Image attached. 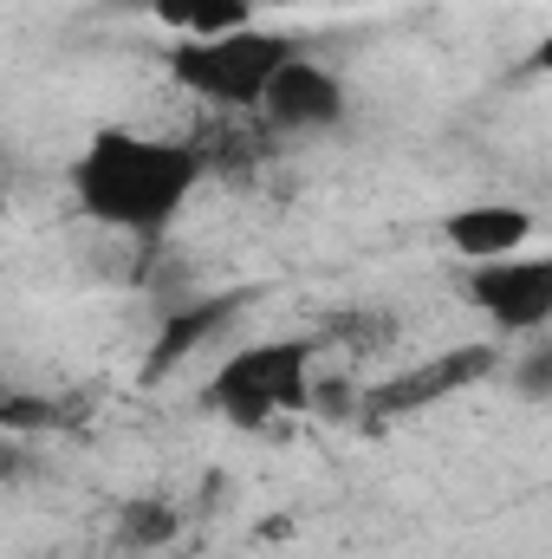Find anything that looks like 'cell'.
Wrapping results in <instances>:
<instances>
[{"instance_id":"ba28073f","label":"cell","mask_w":552,"mask_h":559,"mask_svg":"<svg viewBox=\"0 0 552 559\" xmlns=\"http://www.w3.org/2000/svg\"><path fill=\"white\" fill-rule=\"evenodd\" d=\"M241 312V293H221V299H195L189 312H176L169 325H163V338H156V352H149V378H163V371H176L195 345H208L228 319Z\"/></svg>"},{"instance_id":"5b68a950","label":"cell","mask_w":552,"mask_h":559,"mask_svg":"<svg viewBox=\"0 0 552 559\" xmlns=\"http://www.w3.org/2000/svg\"><path fill=\"white\" fill-rule=\"evenodd\" d=\"M468 306L501 332V338H533L552 325V261L547 254H501V261H475L461 274Z\"/></svg>"},{"instance_id":"30bf717a","label":"cell","mask_w":552,"mask_h":559,"mask_svg":"<svg viewBox=\"0 0 552 559\" xmlns=\"http://www.w3.org/2000/svg\"><path fill=\"white\" fill-rule=\"evenodd\" d=\"M118 540H124V547H137V554L169 547V540H176V501H156V495L131 501V508H124V521H118Z\"/></svg>"},{"instance_id":"3957f363","label":"cell","mask_w":552,"mask_h":559,"mask_svg":"<svg viewBox=\"0 0 552 559\" xmlns=\"http://www.w3.org/2000/svg\"><path fill=\"white\" fill-rule=\"evenodd\" d=\"M319 332H279V338H248L235 345L215 378H208V404L235 429H274L279 417H305L312 411V365H319Z\"/></svg>"},{"instance_id":"52a82bcc","label":"cell","mask_w":552,"mask_h":559,"mask_svg":"<svg viewBox=\"0 0 552 559\" xmlns=\"http://www.w3.org/2000/svg\"><path fill=\"white\" fill-rule=\"evenodd\" d=\"M533 209H520V202H468V209H455L448 222H442V241L475 267V261H501V254H520L527 241H533Z\"/></svg>"},{"instance_id":"8992f818","label":"cell","mask_w":552,"mask_h":559,"mask_svg":"<svg viewBox=\"0 0 552 559\" xmlns=\"http://www.w3.org/2000/svg\"><path fill=\"white\" fill-rule=\"evenodd\" d=\"M254 118H267L279 131H325V124L345 118V85H338V72H325L319 59L299 52L292 66L274 72V85H267V98H261Z\"/></svg>"},{"instance_id":"277c9868","label":"cell","mask_w":552,"mask_h":559,"mask_svg":"<svg viewBox=\"0 0 552 559\" xmlns=\"http://www.w3.org/2000/svg\"><path fill=\"white\" fill-rule=\"evenodd\" d=\"M494 371H501V345H494V338L448 345V352H435V358H416V365H404L397 378L371 384V391H364V404H358V423H364L371 436H384L391 423L422 417V411H435V404H448V397H461V391L488 384Z\"/></svg>"},{"instance_id":"9c48e42d","label":"cell","mask_w":552,"mask_h":559,"mask_svg":"<svg viewBox=\"0 0 552 559\" xmlns=\"http://www.w3.org/2000/svg\"><path fill=\"white\" fill-rule=\"evenodd\" d=\"M143 13L169 39H208V33H228V26L261 20V0H143Z\"/></svg>"},{"instance_id":"6da1fadb","label":"cell","mask_w":552,"mask_h":559,"mask_svg":"<svg viewBox=\"0 0 552 559\" xmlns=\"http://www.w3.org/2000/svg\"><path fill=\"white\" fill-rule=\"evenodd\" d=\"M208 176V150L163 131H131V124H98L79 143L65 182L85 222L131 235V241H163L176 215L195 202Z\"/></svg>"},{"instance_id":"7a4b0ae2","label":"cell","mask_w":552,"mask_h":559,"mask_svg":"<svg viewBox=\"0 0 552 559\" xmlns=\"http://www.w3.org/2000/svg\"><path fill=\"white\" fill-rule=\"evenodd\" d=\"M305 46L267 26V20H248V26H228V33H208V39H176L169 46V79L202 98L208 111H235V118H254L267 85H274L279 66H292Z\"/></svg>"},{"instance_id":"8fae6325","label":"cell","mask_w":552,"mask_h":559,"mask_svg":"<svg viewBox=\"0 0 552 559\" xmlns=\"http://www.w3.org/2000/svg\"><path fill=\"white\" fill-rule=\"evenodd\" d=\"M0 228H7V182H0Z\"/></svg>"}]
</instances>
